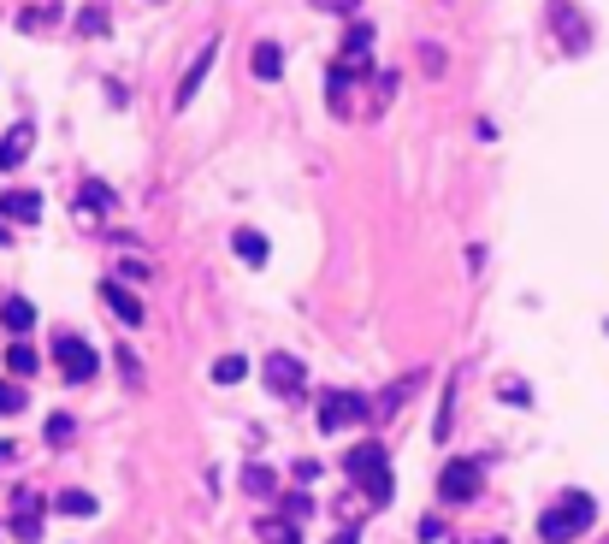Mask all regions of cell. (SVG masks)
Instances as JSON below:
<instances>
[{
  "instance_id": "obj_13",
  "label": "cell",
  "mask_w": 609,
  "mask_h": 544,
  "mask_svg": "<svg viewBox=\"0 0 609 544\" xmlns=\"http://www.w3.org/2000/svg\"><path fill=\"white\" fill-rule=\"evenodd\" d=\"M0 213L36 225V219H42V196H36V190H12V196H0Z\"/></svg>"
},
{
  "instance_id": "obj_6",
  "label": "cell",
  "mask_w": 609,
  "mask_h": 544,
  "mask_svg": "<svg viewBox=\"0 0 609 544\" xmlns=\"http://www.w3.org/2000/svg\"><path fill=\"white\" fill-rule=\"evenodd\" d=\"M267 391L272 397H302L308 391V367L296 355H272L267 361Z\"/></svg>"
},
{
  "instance_id": "obj_21",
  "label": "cell",
  "mask_w": 609,
  "mask_h": 544,
  "mask_svg": "<svg viewBox=\"0 0 609 544\" xmlns=\"http://www.w3.org/2000/svg\"><path fill=\"white\" fill-rule=\"evenodd\" d=\"M77 36H107V12L101 6H83L77 12Z\"/></svg>"
},
{
  "instance_id": "obj_4",
  "label": "cell",
  "mask_w": 609,
  "mask_h": 544,
  "mask_svg": "<svg viewBox=\"0 0 609 544\" xmlns=\"http://www.w3.org/2000/svg\"><path fill=\"white\" fill-rule=\"evenodd\" d=\"M54 367L66 373L71 385H89V379H95V367H101V355H95V349H89L83 338L60 332V338H54Z\"/></svg>"
},
{
  "instance_id": "obj_28",
  "label": "cell",
  "mask_w": 609,
  "mask_h": 544,
  "mask_svg": "<svg viewBox=\"0 0 609 544\" xmlns=\"http://www.w3.org/2000/svg\"><path fill=\"white\" fill-rule=\"evenodd\" d=\"M314 6H326V12H355L361 0H314Z\"/></svg>"
},
{
  "instance_id": "obj_30",
  "label": "cell",
  "mask_w": 609,
  "mask_h": 544,
  "mask_svg": "<svg viewBox=\"0 0 609 544\" xmlns=\"http://www.w3.org/2000/svg\"><path fill=\"white\" fill-rule=\"evenodd\" d=\"M0 462H12V438H6V444H0Z\"/></svg>"
},
{
  "instance_id": "obj_20",
  "label": "cell",
  "mask_w": 609,
  "mask_h": 544,
  "mask_svg": "<svg viewBox=\"0 0 609 544\" xmlns=\"http://www.w3.org/2000/svg\"><path fill=\"white\" fill-rule=\"evenodd\" d=\"M54 509L83 521V515H95V497H89V491H60V497H54Z\"/></svg>"
},
{
  "instance_id": "obj_10",
  "label": "cell",
  "mask_w": 609,
  "mask_h": 544,
  "mask_svg": "<svg viewBox=\"0 0 609 544\" xmlns=\"http://www.w3.org/2000/svg\"><path fill=\"white\" fill-rule=\"evenodd\" d=\"M213 54H219V42H207L202 54H196V66L184 71V83H178V107H190L196 101V89H202V77L213 71Z\"/></svg>"
},
{
  "instance_id": "obj_22",
  "label": "cell",
  "mask_w": 609,
  "mask_h": 544,
  "mask_svg": "<svg viewBox=\"0 0 609 544\" xmlns=\"http://www.w3.org/2000/svg\"><path fill=\"white\" fill-rule=\"evenodd\" d=\"M6 367H12L18 379H24V373H36V349H30V343H12V349H6Z\"/></svg>"
},
{
  "instance_id": "obj_16",
  "label": "cell",
  "mask_w": 609,
  "mask_h": 544,
  "mask_svg": "<svg viewBox=\"0 0 609 544\" xmlns=\"http://www.w3.org/2000/svg\"><path fill=\"white\" fill-rule=\"evenodd\" d=\"M278 71H284V48H278V42H261V48H255V77L272 83Z\"/></svg>"
},
{
  "instance_id": "obj_25",
  "label": "cell",
  "mask_w": 609,
  "mask_h": 544,
  "mask_svg": "<svg viewBox=\"0 0 609 544\" xmlns=\"http://www.w3.org/2000/svg\"><path fill=\"white\" fill-rule=\"evenodd\" d=\"M18 408H24V391H18V385H6V379H0V414H18Z\"/></svg>"
},
{
  "instance_id": "obj_7",
  "label": "cell",
  "mask_w": 609,
  "mask_h": 544,
  "mask_svg": "<svg viewBox=\"0 0 609 544\" xmlns=\"http://www.w3.org/2000/svg\"><path fill=\"white\" fill-rule=\"evenodd\" d=\"M101 302H107V308H113V314L131 326V332L142 326V302H136V296L125 290V284H119V278H101Z\"/></svg>"
},
{
  "instance_id": "obj_14",
  "label": "cell",
  "mask_w": 609,
  "mask_h": 544,
  "mask_svg": "<svg viewBox=\"0 0 609 544\" xmlns=\"http://www.w3.org/2000/svg\"><path fill=\"white\" fill-rule=\"evenodd\" d=\"M367 48H373V24H349V36H343V66H355V71H361Z\"/></svg>"
},
{
  "instance_id": "obj_5",
  "label": "cell",
  "mask_w": 609,
  "mask_h": 544,
  "mask_svg": "<svg viewBox=\"0 0 609 544\" xmlns=\"http://www.w3.org/2000/svg\"><path fill=\"white\" fill-rule=\"evenodd\" d=\"M479 462L474 456H456V462H444V474H438V497L444 503H474L479 497Z\"/></svg>"
},
{
  "instance_id": "obj_12",
  "label": "cell",
  "mask_w": 609,
  "mask_h": 544,
  "mask_svg": "<svg viewBox=\"0 0 609 544\" xmlns=\"http://www.w3.org/2000/svg\"><path fill=\"white\" fill-rule=\"evenodd\" d=\"M0 326H6L12 338H24V332L36 326V308H30L24 296H6V302H0Z\"/></svg>"
},
{
  "instance_id": "obj_1",
  "label": "cell",
  "mask_w": 609,
  "mask_h": 544,
  "mask_svg": "<svg viewBox=\"0 0 609 544\" xmlns=\"http://www.w3.org/2000/svg\"><path fill=\"white\" fill-rule=\"evenodd\" d=\"M343 474L355 479V485L367 491V503H379V509H385V503L397 497V479H391V456H385V444H379V438H361V444H355V450L343 456Z\"/></svg>"
},
{
  "instance_id": "obj_29",
  "label": "cell",
  "mask_w": 609,
  "mask_h": 544,
  "mask_svg": "<svg viewBox=\"0 0 609 544\" xmlns=\"http://www.w3.org/2000/svg\"><path fill=\"white\" fill-rule=\"evenodd\" d=\"M332 544H361V533H355V527H343V533H338Z\"/></svg>"
},
{
  "instance_id": "obj_8",
  "label": "cell",
  "mask_w": 609,
  "mask_h": 544,
  "mask_svg": "<svg viewBox=\"0 0 609 544\" xmlns=\"http://www.w3.org/2000/svg\"><path fill=\"white\" fill-rule=\"evenodd\" d=\"M12 533H18V544H36V539H42V503H36V491H18Z\"/></svg>"
},
{
  "instance_id": "obj_2",
  "label": "cell",
  "mask_w": 609,
  "mask_h": 544,
  "mask_svg": "<svg viewBox=\"0 0 609 544\" xmlns=\"http://www.w3.org/2000/svg\"><path fill=\"white\" fill-rule=\"evenodd\" d=\"M592 521H598V503H592L586 491H562L539 515V539L544 544H574L580 533H592Z\"/></svg>"
},
{
  "instance_id": "obj_3",
  "label": "cell",
  "mask_w": 609,
  "mask_h": 544,
  "mask_svg": "<svg viewBox=\"0 0 609 544\" xmlns=\"http://www.w3.org/2000/svg\"><path fill=\"white\" fill-rule=\"evenodd\" d=\"M373 414V403L361 391H326L320 397V432H343V426H361Z\"/></svg>"
},
{
  "instance_id": "obj_18",
  "label": "cell",
  "mask_w": 609,
  "mask_h": 544,
  "mask_svg": "<svg viewBox=\"0 0 609 544\" xmlns=\"http://www.w3.org/2000/svg\"><path fill=\"white\" fill-rule=\"evenodd\" d=\"M243 491H249V497H272V491H278V479H272V468H261V462H249V468H243Z\"/></svg>"
},
{
  "instance_id": "obj_9",
  "label": "cell",
  "mask_w": 609,
  "mask_h": 544,
  "mask_svg": "<svg viewBox=\"0 0 609 544\" xmlns=\"http://www.w3.org/2000/svg\"><path fill=\"white\" fill-rule=\"evenodd\" d=\"M36 148V131L30 125H12V136H0V172H12V166H24V154Z\"/></svg>"
},
{
  "instance_id": "obj_23",
  "label": "cell",
  "mask_w": 609,
  "mask_h": 544,
  "mask_svg": "<svg viewBox=\"0 0 609 544\" xmlns=\"http://www.w3.org/2000/svg\"><path fill=\"white\" fill-rule=\"evenodd\" d=\"M308 515H314V503H308L302 491H296V497H284V521H308Z\"/></svg>"
},
{
  "instance_id": "obj_27",
  "label": "cell",
  "mask_w": 609,
  "mask_h": 544,
  "mask_svg": "<svg viewBox=\"0 0 609 544\" xmlns=\"http://www.w3.org/2000/svg\"><path fill=\"white\" fill-rule=\"evenodd\" d=\"M420 539L438 544V539H444V521H438V515H426V521H420Z\"/></svg>"
},
{
  "instance_id": "obj_17",
  "label": "cell",
  "mask_w": 609,
  "mask_h": 544,
  "mask_svg": "<svg viewBox=\"0 0 609 544\" xmlns=\"http://www.w3.org/2000/svg\"><path fill=\"white\" fill-rule=\"evenodd\" d=\"M249 379V361L243 355H219L213 361V385H243Z\"/></svg>"
},
{
  "instance_id": "obj_11",
  "label": "cell",
  "mask_w": 609,
  "mask_h": 544,
  "mask_svg": "<svg viewBox=\"0 0 609 544\" xmlns=\"http://www.w3.org/2000/svg\"><path fill=\"white\" fill-rule=\"evenodd\" d=\"M255 539L261 544H302V527L284 521V515H261V521H255Z\"/></svg>"
},
{
  "instance_id": "obj_26",
  "label": "cell",
  "mask_w": 609,
  "mask_h": 544,
  "mask_svg": "<svg viewBox=\"0 0 609 544\" xmlns=\"http://www.w3.org/2000/svg\"><path fill=\"white\" fill-rule=\"evenodd\" d=\"M83 207H113V190H107V184H89V190H83Z\"/></svg>"
},
{
  "instance_id": "obj_19",
  "label": "cell",
  "mask_w": 609,
  "mask_h": 544,
  "mask_svg": "<svg viewBox=\"0 0 609 544\" xmlns=\"http://www.w3.org/2000/svg\"><path fill=\"white\" fill-rule=\"evenodd\" d=\"M48 24H60V0L54 6H30V12H18V30L30 36V30H48Z\"/></svg>"
},
{
  "instance_id": "obj_15",
  "label": "cell",
  "mask_w": 609,
  "mask_h": 544,
  "mask_svg": "<svg viewBox=\"0 0 609 544\" xmlns=\"http://www.w3.org/2000/svg\"><path fill=\"white\" fill-rule=\"evenodd\" d=\"M231 249H237L249 267H267V237H261V231H237V237H231Z\"/></svg>"
},
{
  "instance_id": "obj_24",
  "label": "cell",
  "mask_w": 609,
  "mask_h": 544,
  "mask_svg": "<svg viewBox=\"0 0 609 544\" xmlns=\"http://www.w3.org/2000/svg\"><path fill=\"white\" fill-rule=\"evenodd\" d=\"M42 432H48V444H66V438H71V414H54Z\"/></svg>"
}]
</instances>
